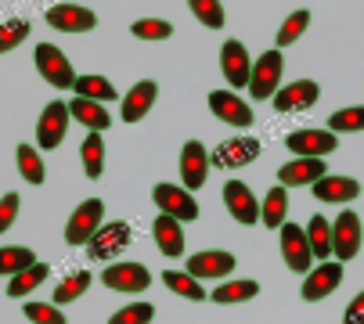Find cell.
Returning a JSON list of instances; mask_svg holds the SVG:
<instances>
[{
    "label": "cell",
    "instance_id": "obj_1",
    "mask_svg": "<svg viewBox=\"0 0 364 324\" xmlns=\"http://www.w3.org/2000/svg\"><path fill=\"white\" fill-rule=\"evenodd\" d=\"M105 224V202L101 198H87L83 205H76V212L69 216V224H65V242L76 249V245H87L97 227Z\"/></svg>",
    "mask_w": 364,
    "mask_h": 324
},
{
    "label": "cell",
    "instance_id": "obj_2",
    "mask_svg": "<svg viewBox=\"0 0 364 324\" xmlns=\"http://www.w3.org/2000/svg\"><path fill=\"white\" fill-rule=\"evenodd\" d=\"M33 62H36V72H40L50 87H58V90H73V87H76V72H73L69 58H65L55 43H40Z\"/></svg>",
    "mask_w": 364,
    "mask_h": 324
},
{
    "label": "cell",
    "instance_id": "obj_3",
    "mask_svg": "<svg viewBox=\"0 0 364 324\" xmlns=\"http://www.w3.org/2000/svg\"><path fill=\"white\" fill-rule=\"evenodd\" d=\"M282 69H285V58L282 50H267L259 54V58L252 62V76H249V94L256 101H267L278 94V80H282Z\"/></svg>",
    "mask_w": 364,
    "mask_h": 324
},
{
    "label": "cell",
    "instance_id": "obj_4",
    "mask_svg": "<svg viewBox=\"0 0 364 324\" xmlns=\"http://www.w3.org/2000/svg\"><path fill=\"white\" fill-rule=\"evenodd\" d=\"M130 224L127 220H109V224H101L97 227V234L87 242V252H90V259H97V263H105V259H112V256H119L127 245H130Z\"/></svg>",
    "mask_w": 364,
    "mask_h": 324
},
{
    "label": "cell",
    "instance_id": "obj_5",
    "mask_svg": "<svg viewBox=\"0 0 364 324\" xmlns=\"http://www.w3.org/2000/svg\"><path fill=\"white\" fill-rule=\"evenodd\" d=\"M151 198L159 205V212L173 216V220L188 224V220H198V205L195 198L188 195V188H177V184H155L151 188Z\"/></svg>",
    "mask_w": 364,
    "mask_h": 324
},
{
    "label": "cell",
    "instance_id": "obj_6",
    "mask_svg": "<svg viewBox=\"0 0 364 324\" xmlns=\"http://www.w3.org/2000/svg\"><path fill=\"white\" fill-rule=\"evenodd\" d=\"M360 238H364L360 216H357L353 209L339 212V216H336V227H332V256H336L339 263L353 259V256L360 252Z\"/></svg>",
    "mask_w": 364,
    "mask_h": 324
},
{
    "label": "cell",
    "instance_id": "obj_7",
    "mask_svg": "<svg viewBox=\"0 0 364 324\" xmlns=\"http://www.w3.org/2000/svg\"><path fill=\"white\" fill-rule=\"evenodd\" d=\"M65 126H69V101H47V108L40 112L36 123V144L40 148H58L65 141Z\"/></svg>",
    "mask_w": 364,
    "mask_h": 324
},
{
    "label": "cell",
    "instance_id": "obj_8",
    "mask_svg": "<svg viewBox=\"0 0 364 324\" xmlns=\"http://www.w3.org/2000/svg\"><path fill=\"white\" fill-rule=\"evenodd\" d=\"M282 256L296 274H306L310 263H314V249H310V238L299 224H289V220L282 224Z\"/></svg>",
    "mask_w": 364,
    "mask_h": 324
},
{
    "label": "cell",
    "instance_id": "obj_9",
    "mask_svg": "<svg viewBox=\"0 0 364 324\" xmlns=\"http://www.w3.org/2000/svg\"><path fill=\"white\" fill-rule=\"evenodd\" d=\"M339 285H343V266H339V259H336V263H328V259H325V263H318L314 270H306L299 296H303L306 303H318V299L332 296Z\"/></svg>",
    "mask_w": 364,
    "mask_h": 324
},
{
    "label": "cell",
    "instance_id": "obj_10",
    "mask_svg": "<svg viewBox=\"0 0 364 324\" xmlns=\"http://www.w3.org/2000/svg\"><path fill=\"white\" fill-rule=\"evenodd\" d=\"M101 281H105V288H116V292H144L151 285V274L144 263H112L105 266V274H101Z\"/></svg>",
    "mask_w": 364,
    "mask_h": 324
},
{
    "label": "cell",
    "instance_id": "obj_11",
    "mask_svg": "<svg viewBox=\"0 0 364 324\" xmlns=\"http://www.w3.org/2000/svg\"><path fill=\"white\" fill-rule=\"evenodd\" d=\"M210 151H205V144L202 141H188L184 148H181V180H184V188L188 191H198L202 184H205V173H210Z\"/></svg>",
    "mask_w": 364,
    "mask_h": 324
},
{
    "label": "cell",
    "instance_id": "obj_12",
    "mask_svg": "<svg viewBox=\"0 0 364 324\" xmlns=\"http://www.w3.org/2000/svg\"><path fill=\"white\" fill-rule=\"evenodd\" d=\"M256 155H259V141L256 137H228V141L217 144L210 162L213 166H224V170H238V166H249Z\"/></svg>",
    "mask_w": 364,
    "mask_h": 324
},
{
    "label": "cell",
    "instance_id": "obj_13",
    "mask_svg": "<svg viewBox=\"0 0 364 324\" xmlns=\"http://www.w3.org/2000/svg\"><path fill=\"white\" fill-rule=\"evenodd\" d=\"M224 205H228V212L235 216L238 224H245V227L259 224V202H256V195L249 191V184L228 180V184H224Z\"/></svg>",
    "mask_w": 364,
    "mask_h": 324
},
{
    "label": "cell",
    "instance_id": "obj_14",
    "mask_svg": "<svg viewBox=\"0 0 364 324\" xmlns=\"http://www.w3.org/2000/svg\"><path fill=\"white\" fill-rule=\"evenodd\" d=\"M43 18H47L50 29H58V33H90L97 26L94 11L80 8V4H55V8H47Z\"/></svg>",
    "mask_w": 364,
    "mask_h": 324
},
{
    "label": "cell",
    "instance_id": "obj_15",
    "mask_svg": "<svg viewBox=\"0 0 364 324\" xmlns=\"http://www.w3.org/2000/svg\"><path fill=\"white\" fill-rule=\"evenodd\" d=\"M292 155H306V158H325L328 151H336V134L332 130H292L285 137Z\"/></svg>",
    "mask_w": 364,
    "mask_h": 324
},
{
    "label": "cell",
    "instance_id": "obj_16",
    "mask_svg": "<svg viewBox=\"0 0 364 324\" xmlns=\"http://www.w3.org/2000/svg\"><path fill=\"white\" fill-rule=\"evenodd\" d=\"M220 69L228 76V83L238 90V87H249V76H252V65H249V50L242 40H228L220 47Z\"/></svg>",
    "mask_w": 364,
    "mask_h": 324
},
{
    "label": "cell",
    "instance_id": "obj_17",
    "mask_svg": "<svg viewBox=\"0 0 364 324\" xmlns=\"http://www.w3.org/2000/svg\"><path fill=\"white\" fill-rule=\"evenodd\" d=\"M210 108H213V116L220 123H228V126H252V108L231 90H213L210 94Z\"/></svg>",
    "mask_w": 364,
    "mask_h": 324
},
{
    "label": "cell",
    "instance_id": "obj_18",
    "mask_svg": "<svg viewBox=\"0 0 364 324\" xmlns=\"http://www.w3.org/2000/svg\"><path fill=\"white\" fill-rule=\"evenodd\" d=\"M321 97V87L314 80H299V83H289L274 94V112H303Z\"/></svg>",
    "mask_w": 364,
    "mask_h": 324
},
{
    "label": "cell",
    "instance_id": "obj_19",
    "mask_svg": "<svg viewBox=\"0 0 364 324\" xmlns=\"http://www.w3.org/2000/svg\"><path fill=\"white\" fill-rule=\"evenodd\" d=\"M328 173V166L321 158H306V155H296V162H285L278 170V184L282 188H299V184H314Z\"/></svg>",
    "mask_w": 364,
    "mask_h": 324
},
{
    "label": "cell",
    "instance_id": "obj_20",
    "mask_svg": "<svg viewBox=\"0 0 364 324\" xmlns=\"http://www.w3.org/2000/svg\"><path fill=\"white\" fill-rule=\"evenodd\" d=\"M235 270V256L224 249H210V252H195L188 259V274L191 278H228Z\"/></svg>",
    "mask_w": 364,
    "mask_h": 324
},
{
    "label": "cell",
    "instance_id": "obj_21",
    "mask_svg": "<svg viewBox=\"0 0 364 324\" xmlns=\"http://www.w3.org/2000/svg\"><path fill=\"white\" fill-rule=\"evenodd\" d=\"M155 97H159V83H155V80H141V83H134V90L123 97V123H137V119H144V116L151 112Z\"/></svg>",
    "mask_w": 364,
    "mask_h": 324
},
{
    "label": "cell",
    "instance_id": "obj_22",
    "mask_svg": "<svg viewBox=\"0 0 364 324\" xmlns=\"http://www.w3.org/2000/svg\"><path fill=\"white\" fill-rule=\"evenodd\" d=\"M151 238H155V245H159V252L163 256H181L184 252V231H181V220H173V216H166V212H159L151 220Z\"/></svg>",
    "mask_w": 364,
    "mask_h": 324
},
{
    "label": "cell",
    "instance_id": "obj_23",
    "mask_svg": "<svg viewBox=\"0 0 364 324\" xmlns=\"http://www.w3.org/2000/svg\"><path fill=\"white\" fill-rule=\"evenodd\" d=\"M69 116L76 123H83L90 134H105L109 130V112H105V101H90V97H73L69 101Z\"/></svg>",
    "mask_w": 364,
    "mask_h": 324
},
{
    "label": "cell",
    "instance_id": "obj_24",
    "mask_svg": "<svg viewBox=\"0 0 364 324\" xmlns=\"http://www.w3.org/2000/svg\"><path fill=\"white\" fill-rule=\"evenodd\" d=\"M310 188H314V198L318 202H353L360 195V180H353V177H332V173H325L321 180H314Z\"/></svg>",
    "mask_w": 364,
    "mask_h": 324
},
{
    "label": "cell",
    "instance_id": "obj_25",
    "mask_svg": "<svg viewBox=\"0 0 364 324\" xmlns=\"http://www.w3.org/2000/svg\"><path fill=\"white\" fill-rule=\"evenodd\" d=\"M285 212H289V191H285L282 184H274V188L267 191L264 205H259V224L271 227V231H278V227L285 224Z\"/></svg>",
    "mask_w": 364,
    "mask_h": 324
},
{
    "label": "cell",
    "instance_id": "obj_26",
    "mask_svg": "<svg viewBox=\"0 0 364 324\" xmlns=\"http://www.w3.org/2000/svg\"><path fill=\"white\" fill-rule=\"evenodd\" d=\"M43 278H50V270H47V263H33V266H26V270H18V274L8 281V296L11 299H22V296H29L33 288H40L43 285Z\"/></svg>",
    "mask_w": 364,
    "mask_h": 324
},
{
    "label": "cell",
    "instance_id": "obj_27",
    "mask_svg": "<svg viewBox=\"0 0 364 324\" xmlns=\"http://www.w3.org/2000/svg\"><path fill=\"white\" fill-rule=\"evenodd\" d=\"M306 238H310V249H314V259H328L332 256V224L325 216H310L306 224Z\"/></svg>",
    "mask_w": 364,
    "mask_h": 324
},
{
    "label": "cell",
    "instance_id": "obj_28",
    "mask_svg": "<svg viewBox=\"0 0 364 324\" xmlns=\"http://www.w3.org/2000/svg\"><path fill=\"white\" fill-rule=\"evenodd\" d=\"M163 285H166L170 292L191 299V303H202V299H205V288L198 285V278L188 274V270H166V274H163Z\"/></svg>",
    "mask_w": 364,
    "mask_h": 324
},
{
    "label": "cell",
    "instance_id": "obj_29",
    "mask_svg": "<svg viewBox=\"0 0 364 324\" xmlns=\"http://www.w3.org/2000/svg\"><path fill=\"white\" fill-rule=\"evenodd\" d=\"M80 158H83V170H87L90 180H97L101 173H105V141H101V134H87Z\"/></svg>",
    "mask_w": 364,
    "mask_h": 324
},
{
    "label": "cell",
    "instance_id": "obj_30",
    "mask_svg": "<svg viewBox=\"0 0 364 324\" xmlns=\"http://www.w3.org/2000/svg\"><path fill=\"white\" fill-rule=\"evenodd\" d=\"M259 292V285L256 281H224V285H217L213 288V303L217 306H231V303H245V299H252Z\"/></svg>",
    "mask_w": 364,
    "mask_h": 324
},
{
    "label": "cell",
    "instance_id": "obj_31",
    "mask_svg": "<svg viewBox=\"0 0 364 324\" xmlns=\"http://www.w3.org/2000/svg\"><path fill=\"white\" fill-rule=\"evenodd\" d=\"M33 263H36V256L26 245H4V249H0V274H4V278H15L18 270H26Z\"/></svg>",
    "mask_w": 364,
    "mask_h": 324
},
{
    "label": "cell",
    "instance_id": "obj_32",
    "mask_svg": "<svg viewBox=\"0 0 364 324\" xmlns=\"http://www.w3.org/2000/svg\"><path fill=\"white\" fill-rule=\"evenodd\" d=\"M76 97H90V101H116V87L105 76H76Z\"/></svg>",
    "mask_w": 364,
    "mask_h": 324
},
{
    "label": "cell",
    "instance_id": "obj_33",
    "mask_svg": "<svg viewBox=\"0 0 364 324\" xmlns=\"http://www.w3.org/2000/svg\"><path fill=\"white\" fill-rule=\"evenodd\" d=\"M15 162H18V173L29 180V184H43V162H40V151L33 148V144H18V151H15Z\"/></svg>",
    "mask_w": 364,
    "mask_h": 324
},
{
    "label": "cell",
    "instance_id": "obj_34",
    "mask_svg": "<svg viewBox=\"0 0 364 324\" xmlns=\"http://www.w3.org/2000/svg\"><path fill=\"white\" fill-rule=\"evenodd\" d=\"M306 26H310V11L306 8H299V11H292L285 22H282V29H278V40H274V47L282 50V47H289V43H296L303 33H306Z\"/></svg>",
    "mask_w": 364,
    "mask_h": 324
},
{
    "label": "cell",
    "instance_id": "obj_35",
    "mask_svg": "<svg viewBox=\"0 0 364 324\" xmlns=\"http://www.w3.org/2000/svg\"><path fill=\"white\" fill-rule=\"evenodd\" d=\"M87 288H90V274H87V270H73V274L55 288V306H65V303L80 299Z\"/></svg>",
    "mask_w": 364,
    "mask_h": 324
},
{
    "label": "cell",
    "instance_id": "obj_36",
    "mask_svg": "<svg viewBox=\"0 0 364 324\" xmlns=\"http://www.w3.org/2000/svg\"><path fill=\"white\" fill-rule=\"evenodd\" d=\"M188 8H191V15H195L205 29H220V26L228 22L220 0H188Z\"/></svg>",
    "mask_w": 364,
    "mask_h": 324
},
{
    "label": "cell",
    "instance_id": "obj_37",
    "mask_svg": "<svg viewBox=\"0 0 364 324\" xmlns=\"http://www.w3.org/2000/svg\"><path fill=\"white\" fill-rule=\"evenodd\" d=\"M328 130H332V134H353V130H364V104H357V108H339V112H332Z\"/></svg>",
    "mask_w": 364,
    "mask_h": 324
},
{
    "label": "cell",
    "instance_id": "obj_38",
    "mask_svg": "<svg viewBox=\"0 0 364 324\" xmlns=\"http://www.w3.org/2000/svg\"><path fill=\"white\" fill-rule=\"evenodd\" d=\"M26 36H29V22H26V18H8V22H0V54L15 50Z\"/></svg>",
    "mask_w": 364,
    "mask_h": 324
},
{
    "label": "cell",
    "instance_id": "obj_39",
    "mask_svg": "<svg viewBox=\"0 0 364 324\" xmlns=\"http://www.w3.org/2000/svg\"><path fill=\"white\" fill-rule=\"evenodd\" d=\"M151 317H155V306L151 303H130V306L116 310L109 317V324H151Z\"/></svg>",
    "mask_w": 364,
    "mask_h": 324
},
{
    "label": "cell",
    "instance_id": "obj_40",
    "mask_svg": "<svg viewBox=\"0 0 364 324\" xmlns=\"http://www.w3.org/2000/svg\"><path fill=\"white\" fill-rule=\"evenodd\" d=\"M130 33L137 40H166V36H173V26L166 18H141L130 26Z\"/></svg>",
    "mask_w": 364,
    "mask_h": 324
},
{
    "label": "cell",
    "instance_id": "obj_41",
    "mask_svg": "<svg viewBox=\"0 0 364 324\" xmlns=\"http://www.w3.org/2000/svg\"><path fill=\"white\" fill-rule=\"evenodd\" d=\"M22 310H26V317H29L33 324H69L65 313H62L55 303H50V306H47V303H26Z\"/></svg>",
    "mask_w": 364,
    "mask_h": 324
},
{
    "label": "cell",
    "instance_id": "obj_42",
    "mask_svg": "<svg viewBox=\"0 0 364 324\" xmlns=\"http://www.w3.org/2000/svg\"><path fill=\"white\" fill-rule=\"evenodd\" d=\"M18 191H8L4 198H0V234H4L11 224H15V216H18Z\"/></svg>",
    "mask_w": 364,
    "mask_h": 324
},
{
    "label": "cell",
    "instance_id": "obj_43",
    "mask_svg": "<svg viewBox=\"0 0 364 324\" xmlns=\"http://www.w3.org/2000/svg\"><path fill=\"white\" fill-rule=\"evenodd\" d=\"M343 324H364V292H357V296L350 299V306H346V317H343Z\"/></svg>",
    "mask_w": 364,
    "mask_h": 324
}]
</instances>
